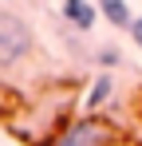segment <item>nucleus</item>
<instances>
[{
  "instance_id": "nucleus-1",
  "label": "nucleus",
  "mask_w": 142,
  "mask_h": 146,
  "mask_svg": "<svg viewBox=\"0 0 142 146\" xmlns=\"http://www.w3.org/2000/svg\"><path fill=\"white\" fill-rule=\"evenodd\" d=\"M47 146H118V130L103 115H79V119H67Z\"/></svg>"
},
{
  "instance_id": "nucleus-2",
  "label": "nucleus",
  "mask_w": 142,
  "mask_h": 146,
  "mask_svg": "<svg viewBox=\"0 0 142 146\" xmlns=\"http://www.w3.org/2000/svg\"><path fill=\"white\" fill-rule=\"evenodd\" d=\"M32 48H36L32 28L24 24L16 12H4V8H0V67H12V63L28 59Z\"/></svg>"
},
{
  "instance_id": "nucleus-3",
  "label": "nucleus",
  "mask_w": 142,
  "mask_h": 146,
  "mask_svg": "<svg viewBox=\"0 0 142 146\" xmlns=\"http://www.w3.org/2000/svg\"><path fill=\"white\" fill-rule=\"evenodd\" d=\"M59 12H63V20H67V24H75L79 32H87V28L99 20V8H95V4H87V0H63V4H59Z\"/></svg>"
},
{
  "instance_id": "nucleus-4",
  "label": "nucleus",
  "mask_w": 142,
  "mask_h": 146,
  "mask_svg": "<svg viewBox=\"0 0 142 146\" xmlns=\"http://www.w3.org/2000/svg\"><path fill=\"white\" fill-rule=\"evenodd\" d=\"M99 16H107L115 28H130V24H134L130 4H122V0H103V4H99Z\"/></svg>"
},
{
  "instance_id": "nucleus-5",
  "label": "nucleus",
  "mask_w": 142,
  "mask_h": 146,
  "mask_svg": "<svg viewBox=\"0 0 142 146\" xmlns=\"http://www.w3.org/2000/svg\"><path fill=\"white\" fill-rule=\"evenodd\" d=\"M111 87H115V83H111V75L103 71V75H99V79L91 83V91H87V107H91V111L107 107V99H111Z\"/></svg>"
},
{
  "instance_id": "nucleus-6",
  "label": "nucleus",
  "mask_w": 142,
  "mask_h": 146,
  "mask_svg": "<svg viewBox=\"0 0 142 146\" xmlns=\"http://www.w3.org/2000/svg\"><path fill=\"white\" fill-rule=\"evenodd\" d=\"M99 59H103L107 67H115V63H118V51H115V48H103V51H99Z\"/></svg>"
},
{
  "instance_id": "nucleus-7",
  "label": "nucleus",
  "mask_w": 142,
  "mask_h": 146,
  "mask_svg": "<svg viewBox=\"0 0 142 146\" xmlns=\"http://www.w3.org/2000/svg\"><path fill=\"white\" fill-rule=\"evenodd\" d=\"M130 40L142 48V16H134V24H130Z\"/></svg>"
}]
</instances>
